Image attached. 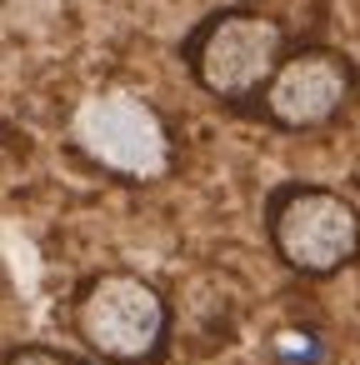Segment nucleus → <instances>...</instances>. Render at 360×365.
<instances>
[{
	"label": "nucleus",
	"instance_id": "nucleus-1",
	"mask_svg": "<svg viewBox=\"0 0 360 365\" xmlns=\"http://www.w3.org/2000/svg\"><path fill=\"white\" fill-rule=\"evenodd\" d=\"M71 335L101 365H160L175 335V310L150 275L101 270L71 295Z\"/></svg>",
	"mask_w": 360,
	"mask_h": 365
},
{
	"label": "nucleus",
	"instance_id": "nucleus-2",
	"mask_svg": "<svg viewBox=\"0 0 360 365\" xmlns=\"http://www.w3.org/2000/svg\"><path fill=\"white\" fill-rule=\"evenodd\" d=\"M290 56V31L250 6H225L195 21V31L180 46V61L200 96H210L225 110H255L260 91Z\"/></svg>",
	"mask_w": 360,
	"mask_h": 365
},
{
	"label": "nucleus",
	"instance_id": "nucleus-3",
	"mask_svg": "<svg viewBox=\"0 0 360 365\" xmlns=\"http://www.w3.org/2000/svg\"><path fill=\"white\" fill-rule=\"evenodd\" d=\"M270 255L300 280H330L360 260V205L345 190L285 180L265 200Z\"/></svg>",
	"mask_w": 360,
	"mask_h": 365
},
{
	"label": "nucleus",
	"instance_id": "nucleus-4",
	"mask_svg": "<svg viewBox=\"0 0 360 365\" xmlns=\"http://www.w3.org/2000/svg\"><path fill=\"white\" fill-rule=\"evenodd\" d=\"M360 101V66L335 46H290L280 71L255 101V115L285 135H315L350 115Z\"/></svg>",
	"mask_w": 360,
	"mask_h": 365
},
{
	"label": "nucleus",
	"instance_id": "nucleus-5",
	"mask_svg": "<svg viewBox=\"0 0 360 365\" xmlns=\"http://www.w3.org/2000/svg\"><path fill=\"white\" fill-rule=\"evenodd\" d=\"M0 365H86V360L61 345H11L0 355Z\"/></svg>",
	"mask_w": 360,
	"mask_h": 365
}]
</instances>
